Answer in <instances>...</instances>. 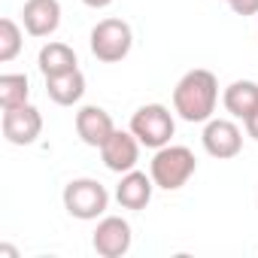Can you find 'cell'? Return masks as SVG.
Here are the masks:
<instances>
[{"label":"cell","mask_w":258,"mask_h":258,"mask_svg":"<svg viewBox=\"0 0 258 258\" xmlns=\"http://www.w3.org/2000/svg\"><path fill=\"white\" fill-rule=\"evenodd\" d=\"M131 131L146 149H161L173 140L176 121H173V112L164 103H146L131 115Z\"/></svg>","instance_id":"5"},{"label":"cell","mask_w":258,"mask_h":258,"mask_svg":"<svg viewBox=\"0 0 258 258\" xmlns=\"http://www.w3.org/2000/svg\"><path fill=\"white\" fill-rule=\"evenodd\" d=\"M22 22L31 37H52L61 25V4L58 0H25Z\"/></svg>","instance_id":"11"},{"label":"cell","mask_w":258,"mask_h":258,"mask_svg":"<svg viewBox=\"0 0 258 258\" xmlns=\"http://www.w3.org/2000/svg\"><path fill=\"white\" fill-rule=\"evenodd\" d=\"M37 64H40L43 79H49V76H61V73L76 70L79 61H76V52L67 43H46L37 55Z\"/></svg>","instance_id":"15"},{"label":"cell","mask_w":258,"mask_h":258,"mask_svg":"<svg viewBox=\"0 0 258 258\" xmlns=\"http://www.w3.org/2000/svg\"><path fill=\"white\" fill-rule=\"evenodd\" d=\"M43 134V115L34 103L4 109V137L13 146H31Z\"/></svg>","instance_id":"8"},{"label":"cell","mask_w":258,"mask_h":258,"mask_svg":"<svg viewBox=\"0 0 258 258\" xmlns=\"http://www.w3.org/2000/svg\"><path fill=\"white\" fill-rule=\"evenodd\" d=\"M28 97H31V82L25 73H4L0 76V106L4 109L22 106V103H28Z\"/></svg>","instance_id":"16"},{"label":"cell","mask_w":258,"mask_h":258,"mask_svg":"<svg viewBox=\"0 0 258 258\" xmlns=\"http://www.w3.org/2000/svg\"><path fill=\"white\" fill-rule=\"evenodd\" d=\"M22 43H25L22 28H19L13 19H0V61L10 64V61L22 52Z\"/></svg>","instance_id":"17"},{"label":"cell","mask_w":258,"mask_h":258,"mask_svg":"<svg viewBox=\"0 0 258 258\" xmlns=\"http://www.w3.org/2000/svg\"><path fill=\"white\" fill-rule=\"evenodd\" d=\"M0 255H4V258H19V252H16L13 246H7V243L0 246Z\"/></svg>","instance_id":"21"},{"label":"cell","mask_w":258,"mask_h":258,"mask_svg":"<svg viewBox=\"0 0 258 258\" xmlns=\"http://www.w3.org/2000/svg\"><path fill=\"white\" fill-rule=\"evenodd\" d=\"M222 103H225V109L234 115V118H246L255 106H258V82H252V79H237V82H231L228 88H225V94H222Z\"/></svg>","instance_id":"14"},{"label":"cell","mask_w":258,"mask_h":258,"mask_svg":"<svg viewBox=\"0 0 258 258\" xmlns=\"http://www.w3.org/2000/svg\"><path fill=\"white\" fill-rule=\"evenodd\" d=\"M64 210L73 216V219H82V222H91V219H100L109 207V191L91 179V176H79V179H70L64 185Z\"/></svg>","instance_id":"4"},{"label":"cell","mask_w":258,"mask_h":258,"mask_svg":"<svg viewBox=\"0 0 258 258\" xmlns=\"http://www.w3.org/2000/svg\"><path fill=\"white\" fill-rule=\"evenodd\" d=\"M228 7L237 16H255L258 13V0H228Z\"/></svg>","instance_id":"18"},{"label":"cell","mask_w":258,"mask_h":258,"mask_svg":"<svg viewBox=\"0 0 258 258\" xmlns=\"http://www.w3.org/2000/svg\"><path fill=\"white\" fill-rule=\"evenodd\" d=\"M201 143H204L207 155H213L219 161H228V158L240 155V149H243V131L237 127V121H231V118H210L204 124Z\"/></svg>","instance_id":"6"},{"label":"cell","mask_w":258,"mask_h":258,"mask_svg":"<svg viewBox=\"0 0 258 258\" xmlns=\"http://www.w3.org/2000/svg\"><path fill=\"white\" fill-rule=\"evenodd\" d=\"M225 4H228V0H225Z\"/></svg>","instance_id":"22"},{"label":"cell","mask_w":258,"mask_h":258,"mask_svg":"<svg viewBox=\"0 0 258 258\" xmlns=\"http://www.w3.org/2000/svg\"><path fill=\"white\" fill-rule=\"evenodd\" d=\"M82 4H85V7H91V10H106L112 0H82Z\"/></svg>","instance_id":"20"},{"label":"cell","mask_w":258,"mask_h":258,"mask_svg":"<svg viewBox=\"0 0 258 258\" xmlns=\"http://www.w3.org/2000/svg\"><path fill=\"white\" fill-rule=\"evenodd\" d=\"M155 188L158 185L152 176H146L140 170H127V173H121V182L115 185V201L124 210H146Z\"/></svg>","instance_id":"12"},{"label":"cell","mask_w":258,"mask_h":258,"mask_svg":"<svg viewBox=\"0 0 258 258\" xmlns=\"http://www.w3.org/2000/svg\"><path fill=\"white\" fill-rule=\"evenodd\" d=\"M140 140L134 137V131L127 127V131H115L109 134V140L100 146V158L106 164V170L112 173H127V170H134L137 161H140Z\"/></svg>","instance_id":"9"},{"label":"cell","mask_w":258,"mask_h":258,"mask_svg":"<svg viewBox=\"0 0 258 258\" xmlns=\"http://www.w3.org/2000/svg\"><path fill=\"white\" fill-rule=\"evenodd\" d=\"M88 46H91V55L103 64H118L127 58L134 46V31L127 22L121 19H103L91 28V37H88Z\"/></svg>","instance_id":"3"},{"label":"cell","mask_w":258,"mask_h":258,"mask_svg":"<svg viewBox=\"0 0 258 258\" xmlns=\"http://www.w3.org/2000/svg\"><path fill=\"white\" fill-rule=\"evenodd\" d=\"M115 131V124H112V115L103 109V106H82L79 112H76V134H79V140L85 143V146H94V149H100L106 140H109V134Z\"/></svg>","instance_id":"10"},{"label":"cell","mask_w":258,"mask_h":258,"mask_svg":"<svg viewBox=\"0 0 258 258\" xmlns=\"http://www.w3.org/2000/svg\"><path fill=\"white\" fill-rule=\"evenodd\" d=\"M46 94H49V100L58 103V106H73V103H79L82 94H85V73L76 67V70H70V73L49 76V79H46Z\"/></svg>","instance_id":"13"},{"label":"cell","mask_w":258,"mask_h":258,"mask_svg":"<svg viewBox=\"0 0 258 258\" xmlns=\"http://www.w3.org/2000/svg\"><path fill=\"white\" fill-rule=\"evenodd\" d=\"M243 124H246V134H249L252 140H258V106H255V109L243 118Z\"/></svg>","instance_id":"19"},{"label":"cell","mask_w":258,"mask_h":258,"mask_svg":"<svg viewBox=\"0 0 258 258\" xmlns=\"http://www.w3.org/2000/svg\"><path fill=\"white\" fill-rule=\"evenodd\" d=\"M131 243H134L131 225L121 216H103L91 234V246L100 258H121V255H127Z\"/></svg>","instance_id":"7"},{"label":"cell","mask_w":258,"mask_h":258,"mask_svg":"<svg viewBox=\"0 0 258 258\" xmlns=\"http://www.w3.org/2000/svg\"><path fill=\"white\" fill-rule=\"evenodd\" d=\"M219 103V79L216 73L195 67L173 88V112L182 121H210Z\"/></svg>","instance_id":"1"},{"label":"cell","mask_w":258,"mask_h":258,"mask_svg":"<svg viewBox=\"0 0 258 258\" xmlns=\"http://www.w3.org/2000/svg\"><path fill=\"white\" fill-rule=\"evenodd\" d=\"M195 170H198L195 152H191L188 146H173V143L155 149L152 164H149V176H152L155 185L164 188V191L182 188V185L195 176Z\"/></svg>","instance_id":"2"}]
</instances>
